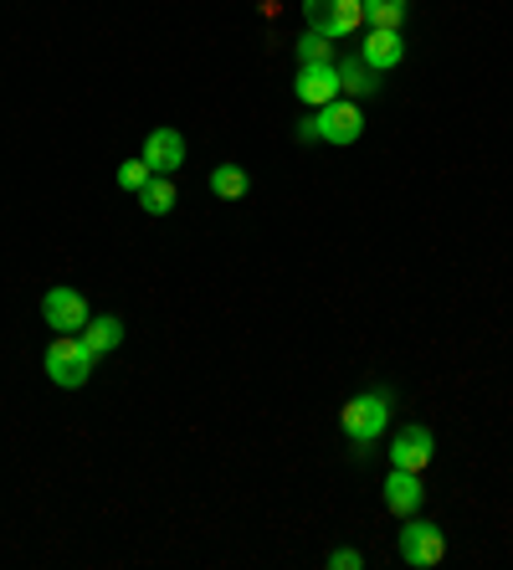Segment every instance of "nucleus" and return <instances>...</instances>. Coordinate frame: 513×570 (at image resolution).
<instances>
[{
  "label": "nucleus",
  "mask_w": 513,
  "mask_h": 570,
  "mask_svg": "<svg viewBox=\"0 0 513 570\" xmlns=\"http://www.w3.org/2000/svg\"><path fill=\"white\" fill-rule=\"evenodd\" d=\"M385 426H391V391H359V396L344 401L339 432H344V442L355 448V458H365V452L381 442Z\"/></svg>",
  "instance_id": "1"
},
{
  "label": "nucleus",
  "mask_w": 513,
  "mask_h": 570,
  "mask_svg": "<svg viewBox=\"0 0 513 570\" xmlns=\"http://www.w3.org/2000/svg\"><path fill=\"white\" fill-rule=\"evenodd\" d=\"M41 365H47L52 385H62V391H82L88 375H92V350L82 345V334H52V345H47Z\"/></svg>",
  "instance_id": "2"
},
{
  "label": "nucleus",
  "mask_w": 513,
  "mask_h": 570,
  "mask_svg": "<svg viewBox=\"0 0 513 570\" xmlns=\"http://www.w3.org/2000/svg\"><path fill=\"white\" fill-rule=\"evenodd\" d=\"M395 550H401V560H406L411 570H432L447 560V534H442V524H432V519L411 514L406 524H401V534H395Z\"/></svg>",
  "instance_id": "3"
},
{
  "label": "nucleus",
  "mask_w": 513,
  "mask_h": 570,
  "mask_svg": "<svg viewBox=\"0 0 513 570\" xmlns=\"http://www.w3.org/2000/svg\"><path fill=\"white\" fill-rule=\"evenodd\" d=\"M365 21V0H303V27L324 31L329 41L349 37Z\"/></svg>",
  "instance_id": "4"
},
{
  "label": "nucleus",
  "mask_w": 513,
  "mask_h": 570,
  "mask_svg": "<svg viewBox=\"0 0 513 570\" xmlns=\"http://www.w3.org/2000/svg\"><path fill=\"white\" fill-rule=\"evenodd\" d=\"M314 129H318V145H355L359 134H365V114H359L355 98H334L314 114Z\"/></svg>",
  "instance_id": "5"
},
{
  "label": "nucleus",
  "mask_w": 513,
  "mask_h": 570,
  "mask_svg": "<svg viewBox=\"0 0 513 570\" xmlns=\"http://www.w3.org/2000/svg\"><path fill=\"white\" fill-rule=\"evenodd\" d=\"M41 318H47V330H57V334H82L92 314H88V298H82L78 288H47Z\"/></svg>",
  "instance_id": "6"
},
{
  "label": "nucleus",
  "mask_w": 513,
  "mask_h": 570,
  "mask_svg": "<svg viewBox=\"0 0 513 570\" xmlns=\"http://www.w3.org/2000/svg\"><path fill=\"white\" fill-rule=\"evenodd\" d=\"M293 94H298V104H334L339 98V67L334 62H298V78H293Z\"/></svg>",
  "instance_id": "7"
},
{
  "label": "nucleus",
  "mask_w": 513,
  "mask_h": 570,
  "mask_svg": "<svg viewBox=\"0 0 513 570\" xmlns=\"http://www.w3.org/2000/svg\"><path fill=\"white\" fill-rule=\"evenodd\" d=\"M432 463V432L422 422H406L391 438V468H406V473H426Z\"/></svg>",
  "instance_id": "8"
},
{
  "label": "nucleus",
  "mask_w": 513,
  "mask_h": 570,
  "mask_svg": "<svg viewBox=\"0 0 513 570\" xmlns=\"http://www.w3.org/2000/svg\"><path fill=\"white\" fill-rule=\"evenodd\" d=\"M426 504V489H422V473H406V468H391V478H385V509L401 519L422 514Z\"/></svg>",
  "instance_id": "9"
},
{
  "label": "nucleus",
  "mask_w": 513,
  "mask_h": 570,
  "mask_svg": "<svg viewBox=\"0 0 513 570\" xmlns=\"http://www.w3.org/2000/svg\"><path fill=\"white\" fill-rule=\"evenodd\" d=\"M359 57H365L375 72H391V67L406 57V37H401V31H391V27H369L365 41H359Z\"/></svg>",
  "instance_id": "10"
},
{
  "label": "nucleus",
  "mask_w": 513,
  "mask_h": 570,
  "mask_svg": "<svg viewBox=\"0 0 513 570\" xmlns=\"http://www.w3.org/2000/svg\"><path fill=\"white\" fill-rule=\"evenodd\" d=\"M145 165L155 175H175L185 165V139L175 129H149L145 139Z\"/></svg>",
  "instance_id": "11"
},
{
  "label": "nucleus",
  "mask_w": 513,
  "mask_h": 570,
  "mask_svg": "<svg viewBox=\"0 0 513 570\" xmlns=\"http://www.w3.org/2000/svg\"><path fill=\"white\" fill-rule=\"evenodd\" d=\"M339 98H369V94H381V72L365 62V57H339Z\"/></svg>",
  "instance_id": "12"
},
{
  "label": "nucleus",
  "mask_w": 513,
  "mask_h": 570,
  "mask_svg": "<svg viewBox=\"0 0 513 570\" xmlns=\"http://www.w3.org/2000/svg\"><path fill=\"white\" fill-rule=\"evenodd\" d=\"M82 345L92 350V360L108 355V350H119V345H124V318H114V314L88 318V330H82Z\"/></svg>",
  "instance_id": "13"
},
{
  "label": "nucleus",
  "mask_w": 513,
  "mask_h": 570,
  "mask_svg": "<svg viewBox=\"0 0 513 570\" xmlns=\"http://www.w3.org/2000/svg\"><path fill=\"white\" fill-rule=\"evenodd\" d=\"M175 200H180V190H175V175H149V186L139 190V206H145L149 216H170Z\"/></svg>",
  "instance_id": "14"
},
{
  "label": "nucleus",
  "mask_w": 513,
  "mask_h": 570,
  "mask_svg": "<svg viewBox=\"0 0 513 570\" xmlns=\"http://www.w3.org/2000/svg\"><path fill=\"white\" fill-rule=\"evenodd\" d=\"M411 16V0H365V21L369 27H391L401 31Z\"/></svg>",
  "instance_id": "15"
},
{
  "label": "nucleus",
  "mask_w": 513,
  "mask_h": 570,
  "mask_svg": "<svg viewBox=\"0 0 513 570\" xmlns=\"http://www.w3.org/2000/svg\"><path fill=\"white\" fill-rule=\"evenodd\" d=\"M211 190L221 200H241V196H247V170H241V165H216V170H211Z\"/></svg>",
  "instance_id": "16"
},
{
  "label": "nucleus",
  "mask_w": 513,
  "mask_h": 570,
  "mask_svg": "<svg viewBox=\"0 0 513 570\" xmlns=\"http://www.w3.org/2000/svg\"><path fill=\"white\" fill-rule=\"evenodd\" d=\"M298 62H334V41L324 31H303L298 37Z\"/></svg>",
  "instance_id": "17"
},
{
  "label": "nucleus",
  "mask_w": 513,
  "mask_h": 570,
  "mask_svg": "<svg viewBox=\"0 0 513 570\" xmlns=\"http://www.w3.org/2000/svg\"><path fill=\"white\" fill-rule=\"evenodd\" d=\"M149 175H155V170H149V165H145V155H139V159H124V165H119V190H129V196H139V190L149 186Z\"/></svg>",
  "instance_id": "18"
},
{
  "label": "nucleus",
  "mask_w": 513,
  "mask_h": 570,
  "mask_svg": "<svg viewBox=\"0 0 513 570\" xmlns=\"http://www.w3.org/2000/svg\"><path fill=\"white\" fill-rule=\"evenodd\" d=\"M329 570H365L359 550H329Z\"/></svg>",
  "instance_id": "19"
},
{
  "label": "nucleus",
  "mask_w": 513,
  "mask_h": 570,
  "mask_svg": "<svg viewBox=\"0 0 513 570\" xmlns=\"http://www.w3.org/2000/svg\"><path fill=\"white\" fill-rule=\"evenodd\" d=\"M298 145H318V129H314V119H298Z\"/></svg>",
  "instance_id": "20"
}]
</instances>
